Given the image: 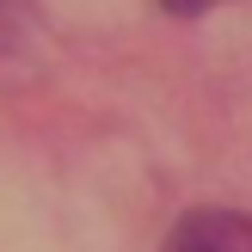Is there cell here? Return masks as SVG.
<instances>
[{
  "label": "cell",
  "instance_id": "6da1fadb",
  "mask_svg": "<svg viewBox=\"0 0 252 252\" xmlns=\"http://www.w3.org/2000/svg\"><path fill=\"white\" fill-rule=\"evenodd\" d=\"M160 252H252V216L240 209H185Z\"/></svg>",
  "mask_w": 252,
  "mask_h": 252
},
{
  "label": "cell",
  "instance_id": "7a4b0ae2",
  "mask_svg": "<svg viewBox=\"0 0 252 252\" xmlns=\"http://www.w3.org/2000/svg\"><path fill=\"white\" fill-rule=\"evenodd\" d=\"M31 37V0H0V56Z\"/></svg>",
  "mask_w": 252,
  "mask_h": 252
},
{
  "label": "cell",
  "instance_id": "3957f363",
  "mask_svg": "<svg viewBox=\"0 0 252 252\" xmlns=\"http://www.w3.org/2000/svg\"><path fill=\"white\" fill-rule=\"evenodd\" d=\"M209 6H228V0H160V12H172V19H197Z\"/></svg>",
  "mask_w": 252,
  "mask_h": 252
}]
</instances>
